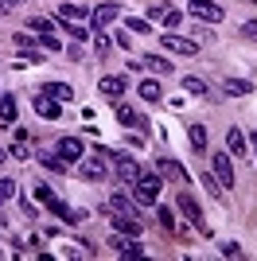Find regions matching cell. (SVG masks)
I'll use <instances>...</instances> for the list:
<instances>
[{
  "label": "cell",
  "instance_id": "1",
  "mask_svg": "<svg viewBox=\"0 0 257 261\" xmlns=\"http://www.w3.org/2000/svg\"><path fill=\"white\" fill-rule=\"evenodd\" d=\"M160 187H164V175L160 172H140L137 179H133V195H137V203H156L160 199Z\"/></svg>",
  "mask_w": 257,
  "mask_h": 261
},
{
  "label": "cell",
  "instance_id": "2",
  "mask_svg": "<svg viewBox=\"0 0 257 261\" xmlns=\"http://www.w3.org/2000/svg\"><path fill=\"white\" fill-rule=\"evenodd\" d=\"M109 164H113L117 179H121V184H128V187H133V179L140 175V164L133 160V156H125V152H109Z\"/></svg>",
  "mask_w": 257,
  "mask_h": 261
},
{
  "label": "cell",
  "instance_id": "3",
  "mask_svg": "<svg viewBox=\"0 0 257 261\" xmlns=\"http://www.w3.org/2000/svg\"><path fill=\"white\" fill-rule=\"evenodd\" d=\"M187 12H191L195 20H203V23H222V4H214V0H191L187 4Z\"/></svg>",
  "mask_w": 257,
  "mask_h": 261
},
{
  "label": "cell",
  "instance_id": "4",
  "mask_svg": "<svg viewBox=\"0 0 257 261\" xmlns=\"http://www.w3.org/2000/svg\"><path fill=\"white\" fill-rule=\"evenodd\" d=\"M160 47L164 51H171V55H187V59H195V55H199V43H195V39H183V35H160Z\"/></svg>",
  "mask_w": 257,
  "mask_h": 261
},
{
  "label": "cell",
  "instance_id": "5",
  "mask_svg": "<svg viewBox=\"0 0 257 261\" xmlns=\"http://www.w3.org/2000/svg\"><path fill=\"white\" fill-rule=\"evenodd\" d=\"M78 172L86 175V179H94V184H101L109 175V164L101 160V156H86V160H78Z\"/></svg>",
  "mask_w": 257,
  "mask_h": 261
},
{
  "label": "cell",
  "instance_id": "6",
  "mask_svg": "<svg viewBox=\"0 0 257 261\" xmlns=\"http://www.w3.org/2000/svg\"><path fill=\"white\" fill-rule=\"evenodd\" d=\"M121 12H125L121 4H97V8L90 12V23H94L97 32H101V28H109L113 20H121Z\"/></svg>",
  "mask_w": 257,
  "mask_h": 261
},
{
  "label": "cell",
  "instance_id": "7",
  "mask_svg": "<svg viewBox=\"0 0 257 261\" xmlns=\"http://www.w3.org/2000/svg\"><path fill=\"white\" fill-rule=\"evenodd\" d=\"M211 168H214V179H222V187H234V164H230V152H214Z\"/></svg>",
  "mask_w": 257,
  "mask_h": 261
},
{
  "label": "cell",
  "instance_id": "8",
  "mask_svg": "<svg viewBox=\"0 0 257 261\" xmlns=\"http://www.w3.org/2000/svg\"><path fill=\"white\" fill-rule=\"evenodd\" d=\"M55 156L63 164H78L82 160V141H78V137H63V141L55 144Z\"/></svg>",
  "mask_w": 257,
  "mask_h": 261
},
{
  "label": "cell",
  "instance_id": "9",
  "mask_svg": "<svg viewBox=\"0 0 257 261\" xmlns=\"http://www.w3.org/2000/svg\"><path fill=\"white\" fill-rule=\"evenodd\" d=\"M175 207L183 211V215H187V222H191V226H199V230H207V222H203V207H199V203H195L191 195H187V191H183L179 199H175Z\"/></svg>",
  "mask_w": 257,
  "mask_h": 261
},
{
  "label": "cell",
  "instance_id": "10",
  "mask_svg": "<svg viewBox=\"0 0 257 261\" xmlns=\"http://www.w3.org/2000/svg\"><path fill=\"white\" fill-rule=\"evenodd\" d=\"M35 113H39V117H47V121H55V117H63V106H59V101L51 98V94H35Z\"/></svg>",
  "mask_w": 257,
  "mask_h": 261
},
{
  "label": "cell",
  "instance_id": "11",
  "mask_svg": "<svg viewBox=\"0 0 257 261\" xmlns=\"http://www.w3.org/2000/svg\"><path fill=\"white\" fill-rule=\"evenodd\" d=\"M97 90H101V94H106L109 101H117L121 94H125V90H128V82H125V78H117V74H106V78H101V82H97Z\"/></svg>",
  "mask_w": 257,
  "mask_h": 261
},
{
  "label": "cell",
  "instance_id": "12",
  "mask_svg": "<svg viewBox=\"0 0 257 261\" xmlns=\"http://www.w3.org/2000/svg\"><path fill=\"white\" fill-rule=\"evenodd\" d=\"M117 121L125 125V129H148V121L140 117L133 106H117Z\"/></svg>",
  "mask_w": 257,
  "mask_h": 261
},
{
  "label": "cell",
  "instance_id": "13",
  "mask_svg": "<svg viewBox=\"0 0 257 261\" xmlns=\"http://www.w3.org/2000/svg\"><path fill=\"white\" fill-rule=\"evenodd\" d=\"M113 226H117L121 234H128V238H137V234H140V218L137 215H121V211H117V215H113Z\"/></svg>",
  "mask_w": 257,
  "mask_h": 261
},
{
  "label": "cell",
  "instance_id": "14",
  "mask_svg": "<svg viewBox=\"0 0 257 261\" xmlns=\"http://www.w3.org/2000/svg\"><path fill=\"white\" fill-rule=\"evenodd\" d=\"M109 246H113V253H121V257H140V253H144L140 242H128V238H109Z\"/></svg>",
  "mask_w": 257,
  "mask_h": 261
},
{
  "label": "cell",
  "instance_id": "15",
  "mask_svg": "<svg viewBox=\"0 0 257 261\" xmlns=\"http://www.w3.org/2000/svg\"><path fill=\"white\" fill-rule=\"evenodd\" d=\"M187 141H191L195 152H207V129L199 121H187Z\"/></svg>",
  "mask_w": 257,
  "mask_h": 261
},
{
  "label": "cell",
  "instance_id": "16",
  "mask_svg": "<svg viewBox=\"0 0 257 261\" xmlns=\"http://www.w3.org/2000/svg\"><path fill=\"white\" fill-rule=\"evenodd\" d=\"M156 172H160V175H171V179H179V184H191V175L183 172L175 160H160V164H156Z\"/></svg>",
  "mask_w": 257,
  "mask_h": 261
},
{
  "label": "cell",
  "instance_id": "17",
  "mask_svg": "<svg viewBox=\"0 0 257 261\" xmlns=\"http://www.w3.org/2000/svg\"><path fill=\"white\" fill-rule=\"evenodd\" d=\"M106 211H121V215H137V203L125 195V191H113V199H109Z\"/></svg>",
  "mask_w": 257,
  "mask_h": 261
},
{
  "label": "cell",
  "instance_id": "18",
  "mask_svg": "<svg viewBox=\"0 0 257 261\" xmlns=\"http://www.w3.org/2000/svg\"><path fill=\"white\" fill-rule=\"evenodd\" d=\"M222 90L230 94V98H246L249 90H253V82H246V78H226V82H222Z\"/></svg>",
  "mask_w": 257,
  "mask_h": 261
},
{
  "label": "cell",
  "instance_id": "19",
  "mask_svg": "<svg viewBox=\"0 0 257 261\" xmlns=\"http://www.w3.org/2000/svg\"><path fill=\"white\" fill-rule=\"evenodd\" d=\"M226 148H230V156H249V152H246V137H242V129H230V133H226Z\"/></svg>",
  "mask_w": 257,
  "mask_h": 261
},
{
  "label": "cell",
  "instance_id": "20",
  "mask_svg": "<svg viewBox=\"0 0 257 261\" xmlns=\"http://www.w3.org/2000/svg\"><path fill=\"white\" fill-rule=\"evenodd\" d=\"M43 94H51L55 101H70V98H74V90L66 86V82H47V86H43Z\"/></svg>",
  "mask_w": 257,
  "mask_h": 261
},
{
  "label": "cell",
  "instance_id": "21",
  "mask_svg": "<svg viewBox=\"0 0 257 261\" xmlns=\"http://www.w3.org/2000/svg\"><path fill=\"white\" fill-rule=\"evenodd\" d=\"M59 16H63V20H70V23H82V20H86V8H82V4H63V8H59Z\"/></svg>",
  "mask_w": 257,
  "mask_h": 261
},
{
  "label": "cell",
  "instance_id": "22",
  "mask_svg": "<svg viewBox=\"0 0 257 261\" xmlns=\"http://www.w3.org/2000/svg\"><path fill=\"white\" fill-rule=\"evenodd\" d=\"M140 98L144 101H160V82H152V78H144V82H140Z\"/></svg>",
  "mask_w": 257,
  "mask_h": 261
},
{
  "label": "cell",
  "instance_id": "23",
  "mask_svg": "<svg viewBox=\"0 0 257 261\" xmlns=\"http://www.w3.org/2000/svg\"><path fill=\"white\" fill-rule=\"evenodd\" d=\"M183 90H187L191 98H203V94H207V82H203V78H191V74H187V78H183Z\"/></svg>",
  "mask_w": 257,
  "mask_h": 261
},
{
  "label": "cell",
  "instance_id": "24",
  "mask_svg": "<svg viewBox=\"0 0 257 261\" xmlns=\"http://www.w3.org/2000/svg\"><path fill=\"white\" fill-rule=\"evenodd\" d=\"M12 199H16V179H8V175H4V179H0V207H4V203H12Z\"/></svg>",
  "mask_w": 257,
  "mask_h": 261
},
{
  "label": "cell",
  "instance_id": "25",
  "mask_svg": "<svg viewBox=\"0 0 257 261\" xmlns=\"http://www.w3.org/2000/svg\"><path fill=\"white\" fill-rule=\"evenodd\" d=\"M199 184L207 187V195H211V199H222V187H218V179H214V172H211V175H199Z\"/></svg>",
  "mask_w": 257,
  "mask_h": 261
},
{
  "label": "cell",
  "instance_id": "26",
  "mask_svg": "<svg viewBox=\"0 0 257 261\" xmlns=\"http://www.w3.org/2000/svg\"><path fill=\"white\" fill-rule=\"evenodd\" d=\"M0 121H4V125L16 121V101H12V98H0Z\"/></svg>",
  "mask_w": 257,
  "mask_h": 261
},
{
  "label": "cell",
  "instance_id": "27",
  "mask_svg": "<svg viewBox=\"0 0 257 261\" xmlns=\"http://www.w3.org/2000/svg\"><path fill=\"white\" fill-rule=\"evenodd\" d=\"M28 28H32L35 35H51V32H55L51 20H43V16H32V20H28Z\"/></svg>",
  "mask_w": 257,
  "mask_h": 261
},
{
  "label": "cell",
  "instance_id": "28",
  "mask_svg": "<svg viewBox=\"0 0 257 261\" xmlns=\"http://www.w3.org/2000/svg\"><path fill=\"white\" fill-rule=\"evenodd\" d=\"M94 51H97V59H106V55L113 51V43H109V35H101V32L94 35Z\"/></svg>",
  "mask_w": 257,
  "mask_h": 261
},
{
  "label": "cell",
  "instance_id": "29",
  "mask_svg": "<svg viewBox=\"0 0 257 261\" xmlns=\"http://www.w3.org/2000/svg\"><path fill=\"white\" fill-rule=\"evenodd\" d=\"M144 66H148V70H160V74H171V63H168V59H144Z\"/></svg>",
  "mask_w": 257,
  "mask_h": 261
},
{
  "label": "cell",
  "instance_id": "30",
  "mask_svg": "<svg viewBox=\"0 0 257 261\" xmlns=\"http://www.w3.org/2000/svg\"><path fill=\"white\" fill-rule=\"evenodd\" d=\"M179 20H183V16L175 8H164V28H179Z\"/></svg>",
  "mask_w": 257,
  "mask_h": 261
},
{
  "label": "cell",
  "instance_id": "31",
  "mask_svg": "<svg viewBox=\"0 0 257 261\" xmlns=\"http://www.w3.org/2000/svg\"><path fill=\"white\" fill-rule=\"evenodd\" d=\"M16 59H20V63H43V55H39V51H28V47H23Z\"/></svg>",
  "mask_w": 257,
  "mask_h": 261
},
{
  "label": "cell",
  "instance_id": "32",
  "mask_svg": "<svg viewBox=\"0 0 257 261\" xmlns=\"http://www.w3.org/2000/svg\"><path fill=\"white\" fill-rule=\"evenodd\" d=\"M66 32H70V35H74V39H78V43H82V39H90V32H86V28H82V23H70V28H66Z\"/></svg>",
  "mask_w": 257,
  "mask_h": 261
},
{
  "label": "cell",
  "instance_id": "33",
  "mask_svg": "<svg viewBox=\"0 0 257 261\" xmlns=\"http://www.w3.org/2000/svg\"><path fill=\"white\" fill-rule=\"evenodd\" d=\"M160 222H164V226H168V230H175V215H171L168 207H160Z\"/></svg>",
  "mask_w": 257,
  "mask_h": 261
},
{
  "label": "cell",
  "instance_id": "34",
  "mask_svg": "<svg viewBox=\"0 0 257 261\" xmlns=\"http://www.w3.org/2000/svg\"><path fill=\"white\" fill-rule=\"evenodd\" d=\"M222 253H226V257H242V246H238V242H226Z\"/></svg>",
  "mask_w": 257,
  "mask_h": 261
},
{
  "label": "cell",
  "instance_id": "35",
  "mask_svg": "<svg viewBox=\"0 0 257 261\" xmlns=\"http://www.w3.org/2000/svg\"><path fill=\"white\" fill-rule=\"evenodd\" d=\"M242 35H249V39H257V20H246V23H242Z\"/></svg>",
  "mask_w": 257,
  "mask_h": 261
},
{
  "label": "cell",
  "instance_id": "36",
  "mask_svg": "<svg viewBox=\"0 0 257 261\" xmlns=\"http://www.w3.org/2000/svg\"><path fill=\"white\" fill-rule=\"evenodd\" d=\"M128 28H133V32H140V35H148V32H152L144 20H128Z\"/></svg>",
  "mask_w": 257,
  "mask_h": 261
},
{
  "label": "cell",
  "instance_id": "37",
  "mask_svg": "<svg viewBox=\"0 0 257 261\" xmlns=\"http://www.w3.org/2000/svg\"><path fill=\"white\" fill-rule=\"evenodd\" d=\"M12 156H16V160H28V156H32V152H28V144L20 141V144H16V148H12Z\"/></svg>",
  "mask_w": 257,
  "mask_h": 261
},
{
  "label": "cell",
  "instance_id": "38",
  "mask_svg": "<svg viewBox=\"0 0 257 261\" xmlns=\"http://www.w3.org/2000/svg\"><path fill=\"white\" fill-rule=\"evenodd\" d=\"M32 39H35V32H20V35H16V43H20V47H32Z\"/></svg>",
  "mask_w": 257,
  "mask_h": 261
},
{
  "label": "cell",
  "instance_id": "39",
  "mask_svg": "<svg viewBox=\"0 0 257 261\" xmlns=\"http://www.w3.org/2000/svg\"><path fill=\"white\" fill-rule=\"evenodd\" d=\"M43 39V47H47V51H59V39H55V35H39Z\"/></svg>",
  "mask_w": 257,
  "mask_h": 261
},
{
  "label": "cell",
  "instance_id": "40",
  "mask_svg": "<svg viewBox=\"0 0 257 261\" xmlns=\"http://www.w3.org/2000/svg\"><path fill=\"white\" fill-rule=\"evenodd\" d=\"M253 148H257V133H253Z\"/></svg>",
  "mask_w": 257,
  "mask_h": 261
},
{
  "label": "cell",
  "instance_id": "41",
  "mask_svg": "<svg viewBox=\"0 0 257 261\" xmlns=\"http://www.w3.org/2000/svg\"><path fill=\"white\" fill-rule=\"evenodd\" d=\"M8 4H16V0H8Z\"/></svg>",
  "mask_w": 257,
  "mask_h": 261
},
{
  "label": "cell",
  "instance_id": "42",
  "mask_svg": "<svg viewBox=\"0 0 257 261\" xmlns=\"http://www.w3.org/2000/svg\"><path fill=\"white\" fill-rule=\"evenodd\" d=\"M253 4H257V0H253Z\"/></svg>",
  "mask_w": 257,
  "mask_h": 261
}]
</instances>
